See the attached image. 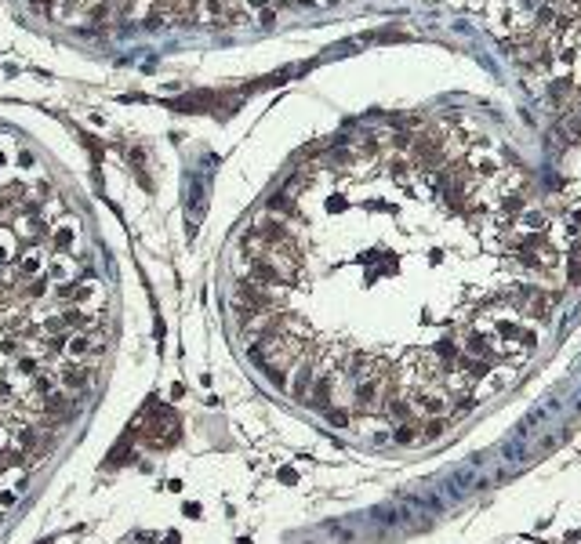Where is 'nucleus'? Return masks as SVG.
<instances>
[{
	"label": "nucleus",
	"instance_id": "3",
	"mask_svg": "<svg viewBox=\"0 0 581 544\" xmlns=\"http://www.w3.org/2000/svg\"><path fill=\"white\" fill-rule=\"evenodd\" d=\"M258 22H262V26H273V22H276V11H273V8L258 11Z\"/></svg>",
	"mask_w": 581,
	"mask_h": 544
},
{
	"label": "nucleus",
	"instance_id": "1",
	"mask_svg": "<svg viewBox=\"0 0 581 544\" xmlns=\"http://www.w3.org/2000/svg\"><path fill=\"white\" fill-rule=\"evenodd\" d=\"M570 88H574V83H570V76H563V80H556V83H552V95H556V98H567V95H570Z\"/></svg>",
	"mask_w": 581,
	"mask_h": 544
},
{
	"label": "nucleus",
	"instance_id": "4",
	"mask_svg": "<svg viewBox=\"0 0 581 544\" xmlns=\"http://www.w3.org/2000/svg\"><path fill=\"white\" fill-rule=\"evenodd\" d=\"M323 4H342V0H323Z\"/></svg>",
	"mask_w": 581,
	"mask_h": 544
},
{
	"label": "nucleus",
	"instance_id": "2",
	"mask_svg": "<svg viewBox=\"0 0 581 544\" xmlns=\"http://www.w3.org/2000/svg\"><path fill=\"white\" fill-rule=\"evenodd\" d=\"M563 131L570 135V142H577V138H581V120H577V116H570V120L563 123Z\"/></svg>",
	"mask_w": 581,
	"mask_h": 544
}]
</instances>
